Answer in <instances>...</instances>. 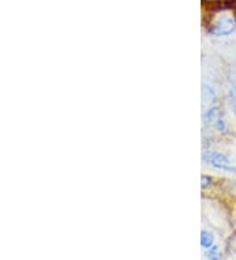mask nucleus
<instances>
[{
	"label": "nucleus",
	"instance_id": "obj_7",
	"mask_svg": "<svg viewBox=\"0 0 236 260\" xmlns=\"http://www.w3.org/2000/svg\"><path fill=\"white\" fill-rule=\"evenodd\" d=\"M202 188L204 189H206V188L210 187L211 184H213V178H210V176H208V175H202Z\"/></svg>",
	"mask_w": 236,
	"mask_h": 260
},
{
	"label": "nucleus",
	"instance_id": "obj_4",
	"mask_svg": "<svg viewBox=\"0 0 236 260\" xmlns=\"http://www.w3.org/2000/svg\"><path fill=\"white\" fill-rule=\"evenodd\" d=\"M214 234L209 230H202L201 232V246L202 248L208 250V248L214 246Z\"/></svg>",
	"mask_w": 236,
	"mask_h": 260
},
{
	"label": "nucleus",
	"instance_id": "obj_2",
	"mask_svg": "<svg viewBox=\"0 0 236 260\" xmlns=\"http://www.w3.org/2000/svg\"><path fill=\"white\" fill-rule=\"evenodd\" d=\"M236 30V21L233 17L228 16V15H223L220 16L217 21L214 22V25L211 26L210 33L215 37H224V36L232 35Z\"/></svg>",
	"mask_w": 236,
	"mask_h": 260
},
{
	"label": "nucleus",
	"instance_id": "obj_1",
	"mask_svg": "<svg viewBox=\"0 0 236 260\" xmlns=\"http://www.w3.org/2000/svg\"><path fill=\"white\" fill-rule=\"evenodd\" d=\"M202 159H204V162L206 165L213 167L214 170H218V171L230 172V174H235L236 172V167L231 162V159L226 154H223V152L215 151V150L205 151Z\"/></svg>",
	"mask_w": 236,
	"mask_h": 260
},
{
	"label": "nucleus",
	"instance_id": "obj_3",
	"mask_svg": "<svg viewBox=\"0 0 236 260\" xmlns=\"http://www.w3.org/2000/svg\"><path fill=\"white\" fill-rule=\"evenodd\" d=\"M220 117H222V113H220L218 107H211L210 109H208V111L204 113L205 122H206L208 125H213V126H214V124L219 120Z\"/></svg>",
	"mask_w": 236,
	"mask_h": 260
},
{
	"label": "nucleus",
	"instance_id": "obj_6",
	"mask_svg": "<svg viewBox=\"0 0 236 260\" xmlns=\"http://www.w3.org/2000/svg\"><path fill=\"white\" fill-rule=\"evenodd\" d=\"M230 105L232 109V113L236 116V87H231L230 89Z\"/></svg>",
	"mask_w": 236,
	"mask_h": 260
},
{
	"label": "nucleus",
	"instance_id": "obj_5",
	"mask_svg": "<svg viewBox=\"0 0 236 260\" xmlns=\"http://www.w3.org/2000/svg\"><path fill=\"white\" fill-rule=\"evenodd\" d=\"M205 257L206 260H220V252H219V247H218L217 244H214L213 247L208 248L206 252H205Z\"/></svg>",
	"mask_w": 236,
	"mask_h": 260
}]
</instances>
